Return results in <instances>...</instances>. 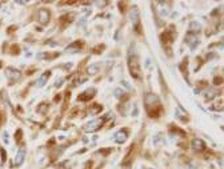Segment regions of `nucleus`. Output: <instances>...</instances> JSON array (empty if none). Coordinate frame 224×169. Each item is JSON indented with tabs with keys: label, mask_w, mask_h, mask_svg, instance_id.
<instances>
[{
	"label": "nucleus",
	"mask_w": 224,
	"mask_h": 169,
	"mask_svg": "<svg viewBox=\"0 0 224 169\" xmlns=\"http://www.w3.org/2000/svg\"><path fill=\"white\" fill-rule=\"evenodd\" d=\"M128 65H129V71H131V75L134 76L135 79H139L140 77V68H139V61H137V56L136 53L134 52V56L131 55L129 52V56H128Z\"/></svg>",
	"instance_id": "nucleus-1"
},
{
	"label": "nucleus",
	"mask_w": 224,
	"mask_h": 169,
	"mask_svg": "<svg viewBox=\"0 0 224 169\" xmlns=\"http://www.w3.org/2000/svg\"><path fill=\"white\" fill-rule=\"evenodd\" d=\"M105 119L107 117H102V119H96V120H92V121H90V123H87L84 125V132H88V133H91V132H96L97 129H100L103 126V124H104V121H105Z\"/></svg>",
	"instance_id": "nucleus-2"
},
{
	"label": "nucleus",
	"mask_w": 224,
	"mask_h": 169,
	"mask_svg": "<svg viewBox=\"0 0 224 169\" xmlns=\"http://www.w3.org/2000/svg\"><path fill=\"white\" fill-rule=\"evenodd\" d=\"M154 107L155 109H161V105H160V101H159V97H157L155 93H148L146 96V108H147V112Z\"/></svg>",
	"instance_id": "nucleus-3"
},
{
	"label": "nucleus",
	"mask_w": 224,
	"mask_h": 169,
	"mask_svg": "<svg viewBox=\"0 0 224 169\" xmlns=\"http://www.w3.org/2000/svg\"><path fill=\"white\" fill-rule=\"evenodd\" d=\"M6 75L11 81H18V80H20V77H21L20 71H19V69H15V68H11V67L6 69Z\"/></svg>",
	"instance_id": "nucleus-4"
},
{
	"label": "nucleus",
	"mask_w": 224,
	"mask_h": 169,
	"mask_svg": "<svg viewBox=\"0 0 224 169\" xmlns=\"http://www.w3.org/2000/svg\"><path fill=\"white\" fill-rule=\"evenodd\" d=\"M127 138H128V131L127 129H122V131H119V132L115 135L114 141L117 144H123V143L127 141Z\"/></svg>",
	"instance_id": "nucleus-5"
},
{
	"label": "nucleus",
	"mask_w": 224,
	"mask_h": 169,
	"mask_svg": "<svg viewBox=\"0 0 224 169\" xmlns=\"http://www.w3.org/2000/svg\"><path fill=\"white\" fill-rule=\"evenodd\" d=\"M38 15H39V21H40L41 24H47L50 21V12H48V9L41 8Z\"/></svg>",
	"instance_id": "nucleus-6"
},
{
	"label": "nucleus",
	"mask_w": 224,
	"mask_h": 169,
	"mask_svg": "<svg viewBox=\"0 0 224 169\" xmlns=\"http://www.w3.org/2000/svg\"><path fill=\"white\" fill-rule=\"evenodd\" d=\"M24 158H26V149L20 148V149H19V152L16 153V157H15V165L20 166L21 164H23Z\"/></svg>",
	"instance_id": "nucleus-7"
},
{
	"label": "nucleus",
	"mask_w": 224,
	"mask_h": 169,
	"mask_svg": "<svg viewBox=\"0 0 224 169\" xmlns=\"http://www.w3.org/2000/svg\"><path fill=\"white\" fill-rule=\"evenodd\" d=\"M93 95H95V89H88V91L83 92V95L79 96L78 100H79V101H88Z\"/></svg>",
	"instance_id": "nucleus-8"
},
{
	"label": "nucleus",
	"mask_w": 224,
	"mask_h": 169,
	"mask_svg": "<svg viewBox=\"0 0 224 169\" xmlns=\"http://www.w3.org/2000/svg\"><path fill=\"white\" fill-rule=\"evenodd\" d=\"M192 146H193V149H196V151H204L206 143H204L203 140H200V138H193V140H192Z\"/></svg>",
	"instance_id": "nucleus-9"
},
{
	"label": "nucleus",
	"mask_w": 224,
	"mask_h": 169,
	"mask_svg": "<svg viewBox=\"0 0 224 169\" xmlns=\"http://www.w3.org/2000/svg\"><path fill=\"white\" fill-rule=\"evenodd\" d=\"M51 76V73L50 72H47V73H44V75H41L40 77H39V80L36 81V87L38 88H41V87H44L46 85V83H47V80H48V77Z\"/></svg>",
	"instance_id": "nucleus-10"
},
{
	"label": "nucleus",
	"mask_w": 224,
	"mask_h": 169,
	"mask_svg": "<svg viewBox=\"0 0 224 169\" xmlns=\"http://www.w3.org/2000/svg\"><path fill=\"white\" fill-rule=\"evenodd\" d=\"M129 17H131L132 23H134L135 26H137V24H139V12H137V8H136V7H134V8L131 9Z\"/></svg>",
	"instance_id": "nucleus-11"
},
{
	"label": "nucleus",
	"mask_w": 224,
	"mask_h": 169,
	"mask_svg": "<svg viewBox=\"0 0 224 169\" xmlns=\"http://www.w3.org/2000/svg\"><path fill=\"white\" fill-rule=\"evenodd\" d=\"M154 144L155 146H161L164 144V137L161 135H156L154 137Z\"/></svg>",
	"instance_id": "nucleus-12"
},
{
	"label": "nucleus",
	"mask_w": 224,
	"mask_h": 169,
	"mask_svg": "<svg viewBox=\"0 0 224 169\" xmlns=\"http://www.w3.org/2000/svg\"><path fill=\"white\" fill-rule=\"evenodd\" d=\"M79 51H80L79 43H73L72 45L67 47V49H65V52H68V53H73V52H79Z\"/></svg>",
	"instance_id": "nucleus-13"
},
{
	"label": "nucleus",
	"mask_w": 224,
	"mask_h": 169,
	"mask_svg": "<svg viewBox=\"0 0 224 169\" xmlns=\"http://www.w3.org/2000/svg\"><path fill=\"white\" fill-rule=\"evenodd\" d=\"M100 69V64H92V65L88 67V73L90 75H96Z\"/></svg>",
	"instance_id": "nucleus-14"
},
{
	"label": "nucleus",
	"mask_w": 224,
	"mask_h": 169,
	"mask_svg": "<svg viewBox=\"0 0 224 169\" xmlns=\"http://www.w3.org/2000/svg\"><path fill=\"white\" fill-rule=\"evenodd\" d=\"M201 28V26L198 23V21H192L191 24H189V31L191 32H199Z\"/></svg>",
	"instance_id": "nucleus-15"
},
{
	"label": "nucleus",
	"mask_w": 224,
	"mask_h": 169,
	"mask_svg": "<svg viewBox=\"0 0 224 169\" xmlns=\"http://www.w3.org/2000/svg\"><path fill=\"white\" fill-rule=\"evenodd\" d=\"M215 96H216V92L212 91V89H210V91L206 92V99H207V100H212Z\"/></svg>",
	"instance_id": "nucleus-16"
},
{
	"label": "nucleus",
	"mask_w": 224,
	"mask_h": 169,
	"mask_svg": "<svg viewBox=\"0 0 224 169\" xmlns=\"http://www.w3.org/2000/svg\"><path fill=\"white\" fill-rule=\"evenodd\" d=\"M114 92H115V97H117V99H120L123 95H124V91H123V89H120V88H116Z\"/></svg>",
	"instance_id": "nucleus-17"
},
{
	"label": "nucleus",
	"mask_w": 224,
	"mask_h": 169,
	"mask_svg": "<svg viewBox=\"0 0 224 169\" xmlns=\"http://www.w3.org/2000/svg\"><path fill=\"white\" fill-rule=\"evenodd\" d=\"M43 104H44V103H43ZM46 109H47V105L44 104V105L39 107V108H38V112H40V113H44V112H46Z\"/></svg>",
	"instance_id": "nucleus-18"
},
{
	"label": "nucleus",
	"mask_w": 224,
	"mask_h": 169,
	"mask_svg": "<svg viewBox=\"0 0 224 169\" xmlns=\"http://www.w3.org/2000/svg\"><path fill=\"white\" fill-rule=\"evenodd\" d=\"M96 6H99V7H104L105 4H107V1H95Z\"/></svg>",
	"instance_id": "nucleus-19"
}]
</instances>
